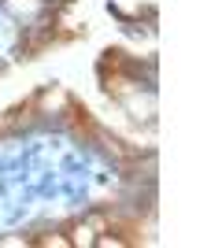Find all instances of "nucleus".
<instances>
[{"label":"nucleus","mask_w":222,"mask_h":248,"mask_svg":"<svg viewBox=\"0 0 222 248\" xmlns=\"http://www.w3.org/2000/svg\"><path fill=\"white\" fill-rule=\"evenodd\" d=\"M67 115H71V126H74V134H78V137H89V141H93V137L100 134V126H96V119L89 115L85 104L67 100Z\"/></svg>","instance_id":"nucleus-1"},{"label":"nucleus","mask_w":222,"mask_h":248,"mask_svg":"<svg viewBox=\"0 0 222 248\" xmlns=\"http://www.w3.org/2000/svg\"><path fill=\"white\" fill-rule=\"evenodd\" d=\"M104 89H107V96H115V100H130V96L137 93V82H133L126 71H111V74H104Z\"/></svg>","instance_id":"nucleus-2"},{"label":"nucleus","mask_w":222,"mask_h":248,"mask_svg":"<svg viewBox=\"0 0 222 248\" xmlns=\"http://www.w3.org/2000/svg\"><path fill=\"white\" fill-rule=\"evenodd\" d=\"M107 226H111V233H118L122 245H137V241H141V226H137V222H130V218H111Z\"/></svg>","instance_id":"nucleus-3"},{"label":"nucleus","mask_w":222,"mask_h":248,"mask_svg":"<svg viewBox=\"0 0 222 248\" xmlns=\"http://www.w3.org/2000/svg\"><path fill=\"white\" fill-rule=\"evenodd\" d=\"M111 71H126V60H122L118 48H107L104 56H100V74H111Z\"/></svg>","instance_id":"nucleus-4"},{"label":"nucleus","mask_w":222,"mask_h":248,"mask_svg":"<svg viewBox=\"0 0 222 248\" xmlns=\"http://www.w3.org/2000/svg\"><path fill=\"white\" fill-rule=\"evenodd\" d=\"M37 245H56V248H67V245H71V237H63V233H52V237H37Z\"/></svg>","instance_id":"nucleus-5"}]
</instances>
